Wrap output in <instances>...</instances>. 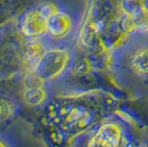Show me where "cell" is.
<instances>
[{"label": "cell", "mask_w": 148, "mask_h": 147, "mask_svg": "<svg viewBox=\"0 0 148 147\" xmlns=\"http://www.w3.org/2000/svg\"><path fill=\"white\" fill-rule=\"evenodd\" d=\"M47 47L44 43L39 40H29V42L21 50L20 54V67L25 71V73H31L34 67H37L38 62L42 58L44 52L47 51Z\"/></svg>", "instance_id": "obj_7"}, {"label": "cell", "mask_w": 148, "mask_h": 147, "mask_svg": "<svg viewBox=\"0 0 148 147\" xmlns=\"http://www.w3.org/2000/svg\"><path fill=\"white\" fill-rule=\"evenodd\" d=\"M0 147H11V145L6 139H3L2 137H0Z\"/></svg>", "instance_id": "obj_11"}, {"label": "cell", "mask_w": 148, "mask_h": 147, "mask_svg": "<svg viewBox=\"0 0 148 147\" xmlns=\"http://www.w3.org/2000/svg\"><path fill=\"white\" fill-rule=\"evenodd\" d=\"M144 12L148 16V0H144Z\"/></svg>", "instance_id": "obj_12"}, {"label": "cell", "mask_w": 148, "mask_h": 147, "mask_svg": "<svg viewBox=\"0 0 148 147\" xmlns=\"http://www.w3.org/2000/svg\"><path fill=\"white\" fill-rule=\"evenodd\" d=\"M48 20L38 7L32 8L20 19V33L28 40H39L48 34Z\"/></svg>", "instance_id": "obj_5"}, {"label": "cell", "mask_w": 148, "mask_h": 147, "mask_svg": "<svg viewBox=\"0 0 148 147\" xmlns=\"http://www.w3.org/2000/svg\"><path fill=\"white\" fill-rule=\"evenodd\" d=\"M118 10L130 18H137L139 16L145 14L144 0H119Z\"/></svg>", "instance_id": "obj_9"}, {"label": "cell", "mask_w": 148, "mask_h": 147, "mask_svg": "<svg viewBox=\"0 0 148 147\" xmlns=\"http://www.w3.org/2000/svg\"><path fill=\"white\" fill-rule=\"evenodd\" d=\"M121 60L128 71L138 76H148V33L136 32L130 43L114 55V61Z\"/></svg>", "instance_id": "obj_2"}, {"label": "cell", "mask_w": 148, "mask_h": 147, "mask_svg": "<svg viewBox=\"0 0 148 147\" xmlns=\"http://www.w3.org/2000/svg\"><path fill=\"white\" fill-rule=\"evenodd\" d=\"M73 59V53L68 48H51L44 52L32 73L44 83L54 81L70 70Z\"/></svg>", "instance_id": "obj_3"}, {"label": "cell", "mask_w": 148, "mask_h": 147, "mask_svg": "<svg viewBox=\"0 0 148 147\" xmlns=\"http://www.w3.org/2000/svg\"><path fill=\"white\" fill-rule=\"evenodd\" d=\"M74 28L75 21L73 17L63 10L54 13L48 20V36L56 40H63L70 37L73 33Z\"/></svg>", "instance_id": "obj_6"}, {"label": "cell", "mask_w": 148, "mask_h": 147, "mask_svg": "<svg viewBox=\"0 0 148 147\" xmlns=\"http://www.w3.org/2000/svg\"><path fill=\"white\" fill-rule=\"evenodd\" d=\"M48 90L44 86L39 87H31V89H25L23 92V98L27 102V104L31 106H40L43 105L48 100Z\"/></svg>", "instance_id": "obj_8"}, {"label": "cell", "mask_w": 148, "mask_h": 147, "mask_svg": "<svg viewBox=\"0 0 148 147\" xmlns=\"http://www.w3.org/2000/svg\"><path fill=\"white\" fill-rule=\"evenodd\" d=\"M118 101L111 93L92 92L71 96L56 111V131L52 141L60 144L93 128L104 113L117 107Z\"/></svg>", "instance_id": "obj_1"}, {"label": "cell", "mask_w": 148, "mask_h": 147, "mask_svg": "<svg viewBox=\"0 0 148 147\" xmlns=\"http://www.w3.org/2000/svg\"><path fill=\"white\" fill-rule=\"evenodd\" d=\"M127 127L121 118H111L99 123L87 137L84 147H125Z\"/></svg>", "instance_id": "obj_4"}, {"label": "cell", "mask_w": 148, "mask_h": 147, "mask_svg": "<svg viewBox=\"0 0 148 147\" xmlns=\"http://www.w3.org/2000/svg\"><path fill=\"white\" fill-rule=\"evenodd\" d=\"M147 33H148V30H147Z\"/></svg>", "instance_id": "obj_13"}, {"label": "cell", "mask_w": 148, "mask_h": 147, "mask_svg": "<svg viewBox=\"0 0 148 147\" xmlns=\"http://www.w3.org/2000/svg\"><path fill=\"white\" fill-rule=\"evenodd\" d=\"M14 114L13 102L7 96H0V123L6 122Z\"/></svg>", "instance_id": "obj_10"}]
</instances>
